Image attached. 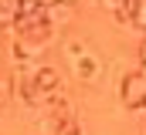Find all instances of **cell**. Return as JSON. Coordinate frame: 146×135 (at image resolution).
Returning a JSON list of instances; mask_svg holds the SVG:
<instances>
[{
	"label": "cell",
	"mask_w": 146,
	"mask_h": 135,
	"mask_svg": "<svg viewBox=\"0 0 146 135\" xmlns=\"http://www.w3.org/2000/svg\"><path fill=\"white\" fill-rule=\"evenodd\" d=\"M75 71H78L82 78H95V74H99V61H95V58H88V54L82 51V58L75 61Z\"/></svg>",
	"instance_id": "obj_4"
},
{
	"label": "cell",
	"mask_w": 146,
	"mask_h": 135,
	"mask_svg": "<svg viewBox=\"0 0 146 135\" xmlns=\"http://www.w3.org/2000/svg\"><path fill=\"white\" fill-rule=\"evenodd\" d=\"M139 58H143V61H146V41H143V47H139Z\"/></svg>",
	"instance_id": "obj_9"
},
{
	"label": "cell",
	"mask_w": 146,
	"mask_h": 135,
	"mask_svg": "<svg viewBox=\"0 0 146 135\" xmlns=\"http://www.w3.org/2000/svg\"><path fill=\"white\" fill-rule=\"evenodd\" d=\"M41 3H44V7H54V3H61V0H41Z\"/></svg>",
	"instance_id": "obj_8"
},
{
	"label": "cell",
	"mask_w": 146,
	"mask_h": 135,
	"mask_svg": "<svg viewBox=\"0 0 146 135\" xmlns=\"http://www.w3.org/2000/svg\"><path fill=\"white\" fill-rule=\"evenodd\" d=\"M24 0H0V27H14L21 20Z\"/></svg>",
	"instance_id": "obj_3"
},
{
	"label": "cell",
	"mask_w": 146,
	"mask_h": 135,
	"mask_svg": "<svg viewBox=\"0 0 146 135\" xmlns=\"http://www.w3.org/2000/svg\"><path fill=\"white\" fill-rule=\"evenodd\" d=\"M34 78L37 85H41V91L51 98V95H58V91H65L61 88V78H58V71H51V68H34Z\"/></svg>",
	"instance_id": "obj_2"
},
{
	"label": "cell",
	"mask_w": 146,
	"mask_h": 135,
	"mask_svg": "<svg viewBox=\"0 0 146 135\" xmlns=\"http://www.w3.org/2000/svg\"><path fill=\"white\" fill-rule=\"evenodd\" d=\"M3 105H7V85L0 81V108H3Z\"/></svg>",
	"instance_id": "obj_7"
},
{
	"label": "cell",
	"mask_w": 146,
	"mask_h": 135,
	"mask_svg": "<svg viewBox=\"0 0 146 135\" xmlns=\"http://www.w3.org/2000/svg\"><path fill=\"white\" fill-rule=\"evenodd\" d=\"M139 71H143V74H146V61H143V68H139Z\"/></svg>",
	"instance_id": "obj_10"
},
{
	"label": "cell",
	"mask_w": 146,
	"mask_h": 135,
	"mask_svg": "<svg viewBox=\"0 0 146 135\" xmlns=\"http://www.w3.org/2000/svg\"><path fill=\"white\" fill-rule=\"evenodd\" d=\"M61 3H75V0H61Z\"/></svg>",
	"instance_id": "obj_11"
},
{
	"label": "cell",
	"mask_w": 146,
	"mask_h": 135,
	"mask_svg": "<svg viewBox=\"0 0 146 135\" xmlns=\"http://www.w3.org/2000/svg\"><path fill=\"white\" fill-rule=\"evenodd\" d=\"M58 132H61V135H75V132H78V122H75V118H65V122H58Z\"/></svg>",
	"instance_id": "obj_6"
},
{
	"label": "cell",
	"mask_w": 146,
	"mask_h": 135,
	"mask_svg": "<svg viewBox=\"0 0 146 135\" xmlns=\"http://www.w3.org/2000/svg\"><path fill=\"white\" fill-rule=\"evenodd\" d=\"M133 27L146 31V0H136V7H133Z\"/></svg>",
	"instance_id": "obj_5"
},
{
	"label": "cell",
	"mask_w": 146,
	"mask_h": 135,
	"mask_svg": "<svg viewBox=\"0 0 146 135\" xmlns=\"http://www.w3.org/2000/svg\"><path fill=\"white\" fill-rule=\"evenodd\" d=\"M122 101H126V108H146V74L143 71L122 78Z\"/></svg>",
	"instance_id": "obj_1"
}]
</instances>
